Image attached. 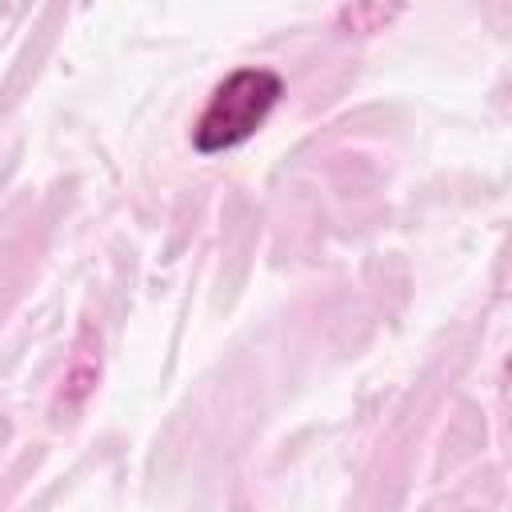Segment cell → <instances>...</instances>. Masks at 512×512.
Returning <instances> with one entry per match:
<instances>
[{
	"mask_svg": "<svg viewBox=\"0 0 512 512\" xmlns=\"http://www.w3.org/2000/svg\"><path fill=\"white\" fill-rule=\"evenodd\" d=\"M284 92V80L268 68H236L232 76H224L204 112L192 124V148L200 156H216V152H232L244 140H252L264 120L272 116L276 100Z\"/></svg>",
	"mask_w": 512,
	"mask_h": 512,
	"instance_id": "obj_1",
	"label": "cell"
}]
</instances>
